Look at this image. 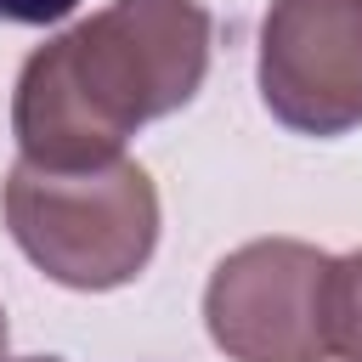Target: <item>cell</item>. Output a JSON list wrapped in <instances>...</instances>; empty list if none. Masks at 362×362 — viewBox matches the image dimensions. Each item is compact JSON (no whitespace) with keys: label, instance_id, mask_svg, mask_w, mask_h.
I'll list each match as a JSON object with an SVG mask.
<instances>
[{"label":"cell","instance_id":"obj_1","mask_svg":"<svg viewBox=\"0 0 362 362\" xmlns=\"http://www.w3.org/2000/svg\"><path fill=\"white\" fill-rule=\"evenodd\" d=\"M209 11L198 0H107L28 51L11 90V136L28 164L85 170L187 107L209 74Z\"/></svg>","mask_w":362,"mask_h":362},{"label":"cell","instance_id":"obj_2","mask_svg":"<svg viewBox=\"0 0 362 362\" xmlns=\"http://www.w3.org/2000/svg\"><path fill=\"white\" fill-rule=\"evenodd\" d=\"M11 243L62 288L107 294L147 272L158 249V187L136 158L45 170L17 158L0 187Z\"/></svg>","mask_w":362,"mask_h":362},{"label":"cell","instance_id":"obj_3","mask_svg":"<svg viewBox=\"0 0 362 362\" xmlns=\"http://www.w3.org/2000/svg\"><path fill=\"white\" fill-rule=\"evenodd\" d=\"M328 260L305 238H255L215 260L204 328L226 362H322L328 356Z\"/></svg>","mask_w":362,"mask_h":362},{"label":"cell","instance_id":"obj_4","mask_svg":"<svg viewBox=\"0 0 362 362\" xmlns=\"http://www.w3.org/2000/svg\"><path fill=\"white\" fill-rule=\"evenodd\" d=\"M255 85L294 136H345L362 124V0H272L260 17Z\"/></svg>","mask_w":362,"mask_h":362},{"label":"cell","instance_id":"obj_5","mask_svg":"<svg viewBox=\"0 0 362 362\" xmlns=\"http://www.w3.org/2000/svg\"><path fill=\"white\" fill-rule=\"evenodd\" d=\"M322 322H328V356H339V362H362V249L328 260Z\"/></svg>","mask_w":362,"mask_h":362},{"label":"cell","instance_id":"obj_6","mask_svg":"<svg viewBox=\"0 0 362 362\" xmlns=\"http://www.w3.org/2000/svg\"><path fill=\"white\" fill-rule=\"evenodd\" d=\"M79 0H0V23H28V28H40V23H57V17H68Z\"/></svg>","mask_w":362,"mask_h":362},{"label":"cell","instance_id":"obj_7","mask_svg":"<svg viewBox=\"0 0 362 362\" xmlns=\"http://www.w3.org/2000/svg\"><path fill=\"white\" fill-rule=\"evenodd\" d=\"M11 362H62V356H11Z\"/></svg>","mask_w":362,"mask_h":362},{"label":"cell","instance_id":"obj_8","mask_svg":"<svg viewBox=\"0 0 362 362\" xmlns=\"http://www.w3.org/2000/svg\"><path fill=\"white\" fill-rule=\"evenodd\" d=\"M0 362H6V311H0Z\"/></svg>","mask_w":362,"mask_h":362}]
</instances>
